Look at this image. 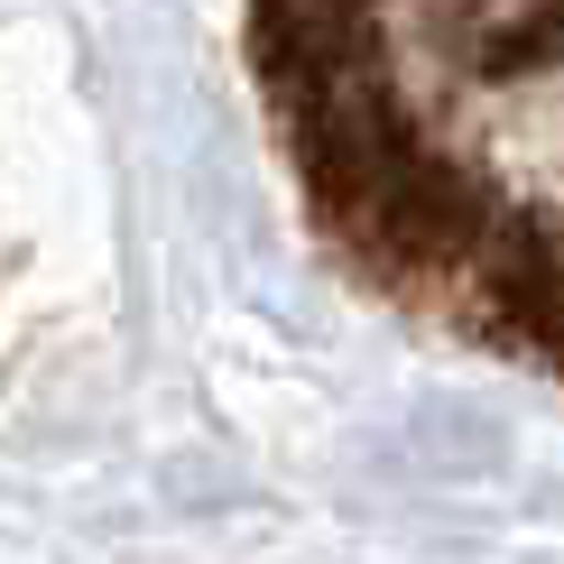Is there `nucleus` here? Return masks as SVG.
I'll use <instances>...</instances> for the list:
<instances>
[{
	"instance_id": "obj_1",
	"label": "nucleus",
	"mask_w": 564,
	"mask_h": 564,
	"mask_svg": "<svg viewBox=\"0 0 564 564\" xmlns=\"http://www.w3.org/2000/svg\"><path fill=\"white\" fill-rule=\"evenodd\" d=\"M250 56L351 260L564 370V0L260 10Z\"/></svg>"
}]
</instances>
